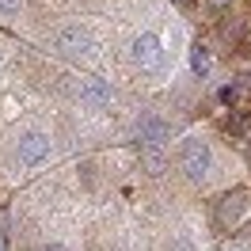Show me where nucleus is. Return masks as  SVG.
<instances>
[{"label": "nucleus", "instance_id": "obj_1", "mask_svg": "<svg viewBox=\"0 0 251 251\" xmlns=\"http://www.w3.org/2000/svg\"><path fill=\"white\" fill-rule=\"evenodd\" d=\"M179 164H183V172L190 175V179H205V172H209V145L205 141H183V149H179Z\"/></svg>", "mask_w": 251, "mask_h": 251}, {"label": "nucleus", "instance_id": "obj_2", "mask_svg": "<svg viewBox=\"0 0 251 251\" xmlns=\"http://www.w3.org/2000/svg\"><path fill=\"white\" fill-rule=\"evenodd\" d=\"M244 209H248V194H244V190H228L217 202V225L221 228H232L236 221L244 217Z\"/></svg>", "mask_w": 251, "mask_h": 251}, {"label": "nucleus", "instance_id": "obj_3", "mask_svg": "<svg viewBox=\"0 0 251 251\" xmlns=\"http://www.w3.org/2000/svg\"><path fill=\"white\" fill-rule=\"evenodd\" d=\"M168 133H172V129H168V122H160V118H152V114L137 122V137H141L145 149H160V145L168 141Z\"/></svg>", "mask_w": 251, "mask_h": 251}, {"label": "nucleus", "instance_id": "obj_4", "mask_svg": "<svg viewBox=\"0 0 251 251\" xmlns=\"http://www.w3.org/2000/svg\"><path fill=\"white\" fill-rule=\"evenodd\" d=\"M57 46H61L69 57H84V53H92V50H95L92 38H88L84 31H76V27H65V31L57 34Z\"/></svg>", "mask_w": 251, "mask_h": 251}, {"label": "nucleus", "instance_id": "obj_5", "mask_svg": "<svg viewBox=\"0 0 251 251\" xmlns=\"http://www.w3.org/2000/svg\"><path fill=\"white\" fill-rule=\"evenodd\" d=\"M46 152H50L46 133H27V137L19 141V160H23V164H38Z\"/></svg>", "mask_w": 251, "mask_h": 251}, {"label": "nucleus", "instance_id": "obj_6", "mask_svg": "<svg viewBox=\"0 0 251 251\" xmlns=\"http://www.w3.org/2000/svg\"><path fill=\"white\" fill-rule=\"evenodd\" d=\"M80 99L84 103H110V84L99 80V76H88L80 84Z\"/></svg>", "mask_w": 251, "mask_h": 251}, {"label": "nucleus", "instance_id": "obj_7", "mask_svg": "<svg viewBox=\"0 0 251 251\" xmlns=\"http://www.w3.org/2000/svg\"><path fill=\"white\" fill-rule=\"evenodd\" d=\"M156 50H160V38H156V34H141V38L133 42V61L152 65V61H156Z\"/></svg>", "mask_w": 251, "mask_h": 251}, {"label": "nucleus", "instance_id": "obj_8", "mask_svg": "<svg viewBox=\"0 0 251 251\" xmlns=\"http://www.w3.org/2000/svg\"><path fill=\"white\" fill-rule=\"evenodd\" d=\"M190 69H194L198 76L209 73V50H205V46H194V50H190Z\"/></svg>", "mask_w": 251, "mask_h": 251}, {"label": "nucleus", "instance_id": "obj_9", "mask_svg": "<svg viewBox=\"0 0 251 251\" xmlns=\"http://www.w3.org/2000/svg\"><path fill=\"white\" fill-rule=\"evenodd\" d=\"M23 0H0V12H19Z\"/></svg>", "mask_w": 251, "mask_h": 251}, {"label": "nucleus", "instance_id": "obj_10", "mask_svg": "<svg viewBox=\"0 0 251 251\" xmlns=\"http://www.w3.org/2000/svg\"><path fill=\"white\" fill-rule=\"evenodd\" d=\"M209 4H213V8H228L232 0H209Z\"/></svg>", "mask_w": 251, "mask_h": 251}, {"label": "nucleus", "instance_id": "obj_11", "mask_svg": "<svg viewBox=\"0 0 251 251\" xmlns=\"http://www.w3.org/2000/svg\"><path fill=\"white\" fill-rule=\"evenodd\" d=\"M0 251H4V244H0Z\"/></svg>", "mask_w": 251, "mask_h": 251}]
</instances>
